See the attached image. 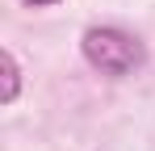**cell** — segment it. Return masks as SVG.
Here are the masks:
<instances>
[{"instance_id": "cell-1", "label": "cell", "mask_w": 155, "mask_h": 151, "mask_svg": "<svg viewBox=\"0 0 155 151\" xmlns=\"http://www.w3.org/2000/svg\"><path fill=\"white\" fill-rule=\"evenodd\" d=\"M80 50L105 76H134L143 67V59H147L143 55V42L130 38L126 29H117V25H92V29H84Z\"/></svg>"}, {"instance_id": "cell-2", "label": "cell", "mask_w": 155, "mask_h": 151, "mask_svg": "<svg viewBox=\"0 0 155 151\" xmlns=\"http://www.w3.org/2000/svg\"><path fill=\"white\" fill-rule=\"evenodd\" d=\"M0 67H4V105H13L17 101V88H21V72H17L13 50H0Z\"/></svg>"}, {"instance_id": "cell-3", "label": "cell", "mask_w": 155, "mask_h": 151, "mask_svg": "<svg viewBox=\"0 0 155 151\" xmlns=\"http://www.w3.org/2000/svg\"><path fill=\"white\" fill-rule=\"evenodd\" d=\"M25 4H38V8H46V4H59V0H25Z\"/></svg>"}]
</instances>
